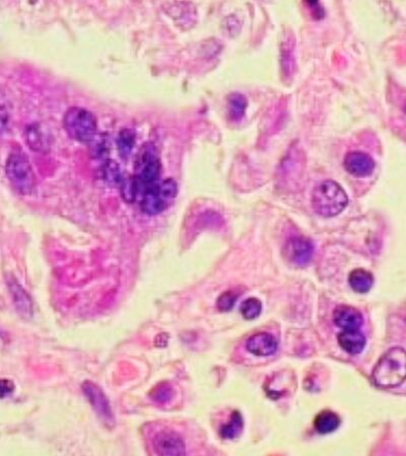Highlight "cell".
<instances>
[{"label": "cell", "mask_w": 406, "mask_h": 456, "mask_svg": "<svg viewBox=\"0 0 406 456\" xmlns=\"http://www.w3.org/2000/svg\"><path fill=\"white\" fill-rule=\"evenodd\" d=\"M405 376L406 355L403 348L396 347L388 350L374 368V383L384 390L401 385L405 383Z\"/></svg>", "instance_id": "obj_1"}, {"label": "cell", "mask_w": 406, "mask_h": 456, "mask_svg": "<svg viewBox=\"0 0 406 456\" xmlns=\"http://www.w3.org/2000/svg\"><path fill=\"white\" fill-rule=\"evenodd\" d=\"M311 203L318 215L331 218L338 216L347 208L349 197L340 184L328 179L314 189Z\"/></svg>", "instance_id": "obj_2"}, {"label": "cell", "mask_w": 406, "mask_h": 456, "mask_svg": "<svg viewBox=\"0 0 406 456\" xmlns=\"http://www.w3.org/2000/svg\"><path fill=\"white\" fill-rule=\"evenodd\" d=\"M178 193V185L173 179L157 182L143 191L139 205L147 215H158L173 203Z\"/></svg>", "instance_id": "obj_3"}, {"label": "cell", "mask_w": 406, "mask_h": 456, "mask_svg": "<svg viewBox=\"0 0 406 456\" xmlns=\"http://www.w3.org/2000/svg\"><path fill=\"white\" fill-rule=\"evenodd\" d=\"M6 174L11 186L24 196L32 194L36 187V177L28 157L22 152H13L8 156Z\"/></svg>", "instance_id": "obj_4"}, {"label": "cell", "mask_w": 406, "mask_h": 456, "mask_svg": "<svg viewBox=\"0 0 406 456\" xmlns=\"http://www.w3.org/2000/svg\"><path fill=\"white\" fill-rule=\"evenodd\" d=\"M65 131L71 138L82 143H89L96 135L95 116L84 108L73 107L64 117Z\"/></svg>", "instance_id": "obj_5"}, {"label": "cell", "mask_w": 406, "mask_h": 456, "mask_svg": "<svg viewBox=\"0 0 406 456\" xmlns=\"http://www.w3.org/2000/svg\"><path fill=\"white\" fill-rule=\"evenodd\" d=\"M134 177L147 189L154 185L161 177V163L156 147L152 143H145L140 148L134 165Z\"/></svg>", "instance_id": "obj_6"}, {"label": "cell", "mask_w": 406, "mask_h": 456, "mask_svg": "<svg viewBox=\"0 0 406 456\" xmlns=\"http://www.w3.org/2000/svg\"><path fill=\"white\" fill-rule=\"evenodd\" d=\"M82 390L102 422H104V424L108 426H114L115 419H114L113 411H112L109 399H107L103 390L91 381L82 383Z\"/></svg>", "instance_id": "obj_7"}, {"label": "cell", "mask_w": 406, "mask_h": 456, "mask_svg": "<svg viewBox=\"0 0 406 456\" xmlns=\"http://www.w3.org/2000/svg\"><path fill=\"white\" fill-rule=\"evenodd\" d=\"M152 446L158 455L164 456L185 455V443L183 439L172 432V431H161L152 439Z\"/></svg>", "instance_id": "obj_8"}, {"label": "cell", "mask_w": 406, "mask_h": 456, "mask_svg": "<svg viewBox=\"0 0 406 456\" xmlns=\"http://www.w3.org/2000/svg\"><path fill=\"white\" fill-rule=\"evenodd\" d=\"M314 253V246L305 237H293L284 246V257L297 266H305L310 262Z\"/></svg>", "instance_id": "obj_9"}, {"label": "cell", "mask_w": 406, "mask_h": 456, "mask_svg": "<svg viewBox=\"0 0 406 456\" xmlns=\"http://www.w3.org/2000/svg\"><path fill=\"white\" fill-rule=\"evenodd\" d=\"M345 170L356 177H367L373 174L375 161L371 156L363 152H349L343 161Z\"/></svg>", "instance_id": "obj_10"}, {"label": "cell", "mask_w": 406, "mask_h": 456, "mask_svg": "<svg viewBox=\"0 0 406 456\" xmlns=\"http://www.w3.org/2000/svg\"><path fill=\"white\" fill-rule=\"evenodd\" d=\"M246 348L249 353L255 356L268 357L277 351L278 342L277 339L268 332H257L248 339Z\"/></svg>", "instance_id": "obj_11"}, {"label": "cell", "mask_w": 406, "mask_h": 456, "mask_svg": "<svg viewBox=\"0 0 406 456\" xmlns=\"http://www.w3.org/2000/svg\"><path fill=\"white\" fill-rule=\"evenodd\" d=\"M8 286L10 289L13 304L20 316L26 320H30L33 316L34 307L32 298L30 297L27 291L21 286L15 278L10 277L8 279Z\"/></svg>", "instance_id": "obj_12"}, {"label": "cell", "mask_w": 406, "mask_h": 456, "mask_svg": "<svg viewBox=\"0 0 406 456\" xmlns=\"http://www.w3.org/2000/svg\"><path fill=\"white\" fill-rule=\"evenodd\" d=\"M333 322L343 330H360L363 323V314L349 305H340L333 312Z\"/></svg>", "instance_id": "obj_13"}, {"label": "cell", "mask_w": 406, "mask_h": 456, "mask_svg": "<svg viewBox=\"0 0 406 456\" xmlns=\"http://www.w3.org/2000/svg\"><path fill=\"white\" fill-rule=\"evenodd\" d=\"M338 341L343 351L351 355L362 353L367 344V339L360 330H343L338 334Z\"/></svg>", "instance_id": "obj_14"}, {"label": "cell", "mask_w": 406, "mask_h": 456, "mask_svg": "<svg viewBox=\"0 0 406 456\" xmlns=\"http://www.w3.org/2000/svg\"><path fill=\"white\" fill-rule=\"evenodd\" d=\"M342 420L340 415L332 411L325 410L316 415L314 427L319 434L325 435L334 432L340 428Z\"/></svg>", "instance_id": "obj_15"}, {"label": "cell", "mask_w": 406, "mask_h": 456, "mask_svg": "<svg viewBox=\"0 0 406 456\" xmlns=\"http://www.w3.org/2000/svg\"><path fill=\"white\" fill-rule=\"evenodd\" d=\"M349 283L356 293L365 294L371 290L374 285V277L365 269H354L349 274Z\"/></svg>", "instance_id": "obj_16"}, {"label": "cell", "mask_w": 406, "mask_h": 456, "mask_svg": "<svg viewBox=\"0 0 406 456\" xmlns=\"http://www.w3.org/2000/svg\"><path fill=\"white\" fill-rule=\"evenodd\" d=\"M243 427L244 421L241 413L234 411L229 423L222 427L219 434L224 439H234L241 434Z\"/></svg>", "instance_id": "obj_17"}, {"label": "cell", "mask_w": 406, "mask_h": 456, "mask_svg": "<svg viewBox=\"0 0 406 456\" xmlns=\"http://www.w3.org/2000/svg\"><path fill=\"white\" fill-rule=\"evenodd\" d=\"M26 141L29 147L34 152H45L48 147V143L45 139L43 132L38 125L29 126L28 129L26 130Z\"/></svg>", "instance_id": "obj_18"}, {"label": "cell", "mask_w": 406, "mask_h": 456, "mask_svg": "<svg viewBox=\"0 0 406 456\" xmlns=\"http://www.w3.org/2000/svg\"><path fill=\"white\" fill-rule=\"evenodd\" d=\"M136 132L131 129L121 130L118 135V152L122 159H129L136 145Z\"/></svg>", "instance_id": "obj_19"}, {"label": "cell", "mask_w": 406, "mask_h": 456, "mask_svg": "<svg viewBox=\"0 0 406 456\" xmlns=\"http://www.w3.org/2000/svg\"><path fill=\"white\" fill-rule=\"evenodd\" d=\"M229 104H230V116L234 121H240L245 115L247 100L243 94L239 93L232 94L229 98Z\"/></svg>", "instance_id": "obj_20"}, {"label": "cell", "mask_w": 406, "mask_h": 456, "mask_svg": "<svg viewBox=\"0 0 406 456\" xmlns=\"http://www.w3.org/2000/svg\"><path fill=\"white\" fill-rule=\"evenodd\" d=\"M102 174L105 181L111 184V185L120 186L123 179H124L122 172H121L120 166H118L117 163L110 161V159L105 161L104 165H103Z\"/></svg>", "instance_id": "obj_21"}, {"label": "cell", "mask_w": 406, "mask_h": 456, "mask_svg": "<svg viewBox=\"0 0 406 456\" xmlns=\"http://www.w3.org/2000/svg\"><path fill=\"white\" fill-rule=\"evenodd\" d=\"M240 311L242 316L247 321H252L257 318L261 314L262 303L256 297H250L241 303Z\"/></svg>", "instance_id": "obj_22"}, {"label": "cell", "mask_w": 406, "mask_h": 456, "mask_svg": "<svg viewBox=\"0 0 406 456\" xmlns=\"http://www.w3.org/2000/svg\"><path fill=\"white\" fill-rule=\"evenodd\" d=\"M238 295L234 291H226L222 293V295L217 298V307L219 311H230L234 307L235 301H237Z\"/></svg>", "instance_id": "obj_23"}, {"label": "cell", "mask_w": 406, "mask_h": 456, "mask_svg": "<svg viewBox=\"0 0 406 456\" xmlns=\"http://www.w3.org/2000/svg\"><path fill=\"white\" fill-rule=\"evenodd\" d=\"M172 395V388L167 383L159 384L156 388L152 390V394H150L152 399L160 404L167 403L171 399Z\"/></svg>", "instance_id": "obj_24"}, {"label": "cell", "mask_w": 406, "mask_h": 456, "mask_svg": "<svg viewBox=\"0 0 406 456\" xmlns=\"http://www.w3.org/2000/svg\"><path fill=\"white\" fill-rule=\"evenodd\" d=\"M15 390V384L8 379H0V399L8 397L13 394Z\"/></svg>", "instance_id": "obj_25"}, {"label": "cell", "mask_w": 406, "mask_h": 456, "mask_svg": "<svg viewBox=\"0 0 406 456\" xmlns=\"http://www.w3.org/2000/svg\"><path fill=\"white\" fill-rule=\"evenodd\" d=\"M8 122V112L6 105L0 101V135L6 129Z\"/></svg>", "instance_id": "obj_26"}]
</instances>
